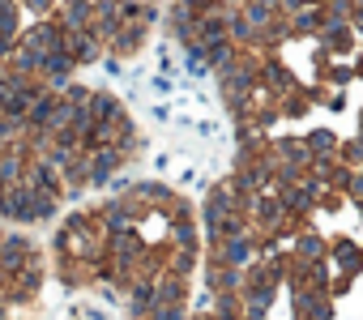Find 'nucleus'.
I'll use <instances>...</instances> for the list:
<instances>
[{
    "instance_id": "obj_1",
    "label": "nucleus",
    "mask_w": 363,
    "mask_h": 320,
    "mask_svg": "<svg viewBox=\"0 0 363 320\" xmlns=\"http://www.w3.org/2000/svg\"><path fill=\"white\" fill-rule=\"evenodd\" d=\"M201 222H206V239H227V235L248 231V197L235 184V176L210 184L206 205H201Z\"/></svg>"
},
{
    "instance_id": "obj_2",
    "label": "nucleus",
    "mask_w": 363,
    "mask_h": 320,
    "mask_svg": "<svg viewBox=\"0 0 363 320\" xmlns=\"http://www.w3.org/2000/svg\"><path fill=\"white\" fill-rule=\"evenodd\" d=\"M257 252H261V239H257L252 231H240V235H227V239H210L206 265H223V269H252V265H257Z\"/></svg>"
},
{
    "instance_id": "obj_3",
    "label": "nucleus",
    "mask_w": 363,
    "mask_h": 320,
    "mask_svg": "<svg viewBox=\"0 0 363 320\" xmlns=\"http://www.w3.org/2000/svg\"><path fill=\"white\" fill-rule=\"evenodd\" d=\"M22 47H30L39 60L43 56H56V52H65V30H60V22L56 18H43V22H30L26 30H22V39H18Z\"/></svg>"
},
{
    "instance_id": "obj_4",
    "label": "nucleus",
    "mask_w": 363,
    "mask_h": 320,
    "mask_svg": "<svg viewBox=\"0 0 363 320\" xmlns=\"http://www.w3.org/2000/svg\"><path fill=\"white\" fill-rule=\"evenodd\" d=\"M65 56L82 69V64H99L107 56V47L99 43L94 30H65Z\"/></svg>"
},
{
    "instance_id": "obj_5",
    "label": "nucleus",
    "mask_w": 363,
    "mask_h": 320,
    "mask_svg": "<svg viewBox=\"0 0 363 320\" xmlns=\"http://www.w3.org/2000/svg\"><path fill=\"white\" fill-rule=\"evenodd\" d=\"M52 18L60 30H94V0H60Z\"/></svg>"
},
{
    "instance_id": "obj_6",
    "label": "nucleus",
    "mask_w": 363,
    "mask_h": 320,
    "mask_svg": "<svg viewBox=\"0 0 363 320\" xmlns=\"http://www.w3.org/2000/svg\"><path fill=\"white\" fill-rule=\"evenodd\" d=\"M291 303L303 320H329V295L325 286H291Z\"/></svg>"
},
{
    "instance_id": "obj_7",
    "label": "nucleus",
    "mask_w": 363,
    "mask_h": 320,
    "mask_svg": "<svg viewBox=\"0 0 363 320\" xmlns=\"http://www.w3.org/2000/svg\"><path fill=\"white\" fill-rule=\"evenodd\" d=\"M308 141V149H312V163H342V137L333 132V128H316V132H308L303 137Z\"/></svg>"
},
{
    "instance_id": "obj_8",
    "label": "nucleus",
    "mask_w": 363,
    "mask_h": 320,
    "mask_svg": "<svg viewBox=\"0 0 363 320\" xmlns=\"http://www.w3.org/2000/svg\"><path fill=\"white\" fill-rule=\"evenodd\" d=\"M26 137H30V124H18V120H9L5 111H0V149H13Z\"/></svg>"
},
{
    "instance_id": "obj_9",
    "label": "nucleus",
    "mask_w": 363,
    "mask_h": 320,
    "mask_svg": "<svg viewBox=\"0 0 363 320\" xmlns=\"http://www.w3.org/2000/svg\"><path fill=\"white\" fill-rule=\"evenodd\" d=\"M175 184L184 188V193L201 188V167H197V163H189V167H179V171H175Z\"/></svg>"
},
{
    "instance_id": "obj_10",
    "label": "nucleus",
    "mask_w": 363,
    "mask_h": 320,
    "mask_svg": "<svg viewBox=\"0 0 363 320\" xmlns=\"http://www.w3.org/2000/svg\"><path fill=\"white\" fill-rule=\"evenodd\" d=\"M346 197H350V201H354V205L363 210V167H359V171H350V184H346Z\"/></svg>"
},
{
    "instance_id": "obj_11",
    "label": "nucleus",
    "mask_w": 363,
    "mask_h": 320,
    "mask_svg": "<svg viewBox=\"0 0 363 320\" xmlns=\"http://www.w3.org/2000/svg\"><path fill=\"white\" fill-rule=\"evenodd\" d=\"M128 5H150V0H128Z\"/></svg>"
},
{
    "instance_id": "obj_12",
    "label": "nucleus",
    "mask_w": 363,
    "mask_h": 320,
    "mask_svg": "<svg viewBox=\"0 0 363 320\" xmlns=\"http://www.w3.org/2000/svg\"><path fill=\"white\" fill-rule=\"evenodd\" d=\"M94 5H99V0H94Z\"/></svg>"
},
{
    "instance_id": "obj_13",
    "label": "nucleus",
    "mask_w": 363,
    "mask_h": 320,
    "mask_svg": "<svg viewBox=\"0 0 363 320\" xmlns=\"http://www.w3.org/2000/svg\"><path fill=\"white\" fill-rule=\"evenodd\" d=\"M359 214H363V210H359Z\"/></svg>"
}]
</instances>
